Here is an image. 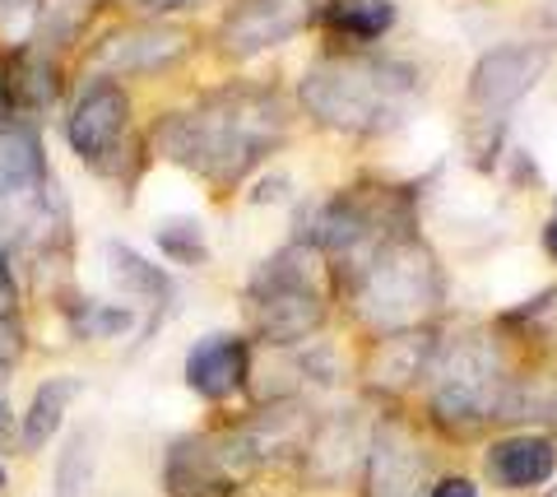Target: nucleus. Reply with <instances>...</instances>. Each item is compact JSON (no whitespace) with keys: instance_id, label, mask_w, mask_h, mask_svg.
<instances>
[{"instance_id":"nucleus-1","label":"nucleus","mask_w":557,"mask_h":497,"mask_svg":"<svg viewBox=\"0 0 557 497\" xmlns=\"http://www.w3.org/2000/svg\"><path fill=\"white\" fill-rule=\"evenodd\" d=\"M284 102L260 84H223L182 112H168L153 131V149L168 163L190 167L219 196L237 191L284 140Z\"/></svg>"},{"instance_id":"nucleus-2","label":"nucleus","mask_w":557,"mask_h":497,"mask_svg":"<svg viewBox=\"0 0 557 497\" xmlns=\"http://www.w3.org/2000/svg\"><path fill=\"white\" fill-rule=\"evenodd\" d=\"M418 98H423V79L413 65L395 57H372V51L321 57L298 84L302 112L339 135H386L405 126Z\"/></svg>"},{"instance_id":"nucleus-3","label":"nucleus","mask_w":557,"mask_h":497,"mask_svg":"<svg viewBox=\"0 0 557 497\" xmlns=\"http://www.w3.org/2000/svg\"><path fill=\"white\" fill-rule=\"evenodd\" d=\"M348 294H354L358 312L381 325H405L432 312L442 298V274L432 251L418 243L413 233H395L372 251H362L358 261H348Z\"/></svg>"},{"instance_id":"nucleus-4","label":"nucleus","mask_w":557,"mask_h":497,"mask_svg":"<svg viewBox=\"0 0 557 497\" xmlns=\"http://www.w3.org/2000/svg\"><path fill=\"white\" fill-rule=\"evenodd\" d=\"M317 265L321 261L311 247H288L256 270L247 288V316L265 345H298V339L317 335V325L325 321Z\"/></svg>"},{"instance_id":"nucleus-5","label":"nucleus","mask_w":557,"mask_h":497,"mask_svg":"<svg viewBox=\"0 0 557 497\" xmlns=\"http://www.w3.org/2000/svg\"><path fill=\"white\" fill-rule=\"evenodd\" d=\"M260 465L247 433L205 437L186 433L163 451V488L172 497H233V488Z\"/></svg>"},{"instance_id":"nucleus-6","label":"nucleus","mask_w":557,"mask_h":497,"mask_svg":"<svg viewBox=\"0 0 557 497\" xmlns=\"http://www.w3.org/2000/svg\"><path fill=\"white\" fill-rule=\"evenodd\" d=\"M126 131H131V94L116 79H89L75 108L65 116V140L94 173H121L126 159Z\"/></svg>"},{"instance_id":"nucleus-7","label":"nucleus","mask_w":557,"mask_h":497,"mask_svg":"<svg viewBox=\"0 0 557 497\" xmlns=\"http://www.w3.org/2000/svg\"><path fill=\"white\" fill-rule=\"evenodd\" d=\"M190 28L168 24V20H139L108 33L89 51V71L94 79H135V75H159L168 65H177L190 57Z\"/></svg>"},{"instance_id":"nucleus-8","label":"nucleus","mask_w":557,"mask_h":497,"mask_svg":"<svg viewBox=\"0 0 557 497\" xmlns=\"http://www.w3.org/2000/svg\"><path fill=\"white\" fill-rule=\"evenodd\" d=\"M432 405H437L442 423H460L465 433L479 427L483 419H493V409L502 405V372H497V363L487 358V349L479 345V339L442 353Z\"/></svg>"},{"instance_id":"nucleus-9","label":"nucleus","mask_w":557,"mask_h":497,"mask_svg":"<svg viewBox=\"0 0 557 497\" xmlns=\"http://www.w3.org/2000/svg\"><path fill=\"white\" fill-rule=\"evenodd\" d=\"M311 10L317 0H233V10L219 24V51L228 61H251L307 28Z\"/></svg>"},{"instance_id":"nucleus-10","label":"nucleus","mask_w":557,"mask_h":497,"mask_svg":"<svg viewBox=\"0 0 557 497\" xmlns=\"http://www.w3.org/2000/svg\"><path fill=\"white\" fill-rule=\"evenodd\" d=\"M544 65H548V51L534 42H507V47L483 51L479 65L469 71V108H474V116L497 122V112H507L511 102H520L534 89Z\"/></svg>"},{"instance_id":"nucleus-11","label":"nucleus","mask_w":557,"mask_h":497,"mask_svg":"<svg viewBox=\"0 0 557 497\" xmlns=\"http://www.w3.org/2000/svg\"><path fill=\"white\" fill-rule=\"evenodd\" d=\"M247 372H251V345L242 335H205L186 353V386L209 405L233 400L247 386Z\"/></svg>"},{"instance_id":"nucleus-12","label":"nucleus","mask_w":557,"mask_h":497,"mask_svg":"<svg viewBox=\"0 0 557 497\" xmlns=\"http://www.w3.org/2000/svg\"><path fill=\"white\" fill-rule=\"evenodd\" d=\"M108 274H112V284H116L131 302L149 307V325H145V335L159 331V321L168 316V307H172V284H168V274H163L159 265H149L139 251L121 247V243H112V247H108Z\"/></svg>"},{"instance_id":"nucleus-13","label":"nucleus","mask_w":557,"mask_h":497,"mask_svg":"<svg viewBox=\"0 0 557 497\" xmlns=\"http://www.w3.org/2000/svg\"><path fill=\"white\" fill-rule=\"evenodd\" d=\"M487 470L502 488H534L553 479L557 470V447L539 433H516V437H502L493 451H487Z\"/></svg>"},{"instance_id":"nucleus-14","label":"nucleus","mask_w":557,"mask_h":497,"mask_svg":"<svg viewBox=\"0 0 557 497\" xmlns=\"http://www.w3.org/2000/svg\"><path fill=\"white\" fill-rule=\"evenodd\" d=\"M5 71H10V108H14V116L20 112H42V108L57 102L61 71H57V61H51V51L42 42H24L20 51H10Z\"/></svg>"},{"instance_id":"nucleus-15","label":"nucleus","mask_w":557,"mask_h":497,"mask_svg":"<svg viewBox=\"0 0 557 497\" xmlns=\"http://www.w3.org/2000/svg\"><path fill=\"white\" fill-rule=\"evenodd\" d=\"M79 390H84L79 376H47V382L33 390L28 409L20 414V447H24V456H38L47 442H57L61 423H65V414H70V405H75Z\"/></svg>"},{"instance_id":"nucleus-16","label":"nucleus","mask_w":557,"mask_h":497,"mask_svg":"<svg viewBox=\"0 0 557 497\" xmlns=\"http://www.w3.org/2000/svg\"><path fill=\"white\" fill-rule=\"evenodd\" d=\"M311 24L335 33V38L376 42L381 33L395 28V0H321L311 10Z\"/></svg>"},{"instance_id":"nucleus-17","label":"nucleus","mask_w":557,"mask_h":497,"mask_svg":"<svg viewBox=\"0 0 557 497\" xmlns=\"http://www.w3.org/2000/svg\"><path fill=\"white\" fill-rule=\"evenodd\" d=\"M94 474H98V427L79 423L65 437L57 470H51V497H89Z\"/></svg>"},{"instance_id":"nucleus-18","label":"nucleus","mask_w":557,"mask_h":497,"mask_svg":"<svg viewBox=\"0 0 557 497\" xmlns=\"http://www.w3.org/2000/svg\"><path fill=\"white\" fill-rule=\"evenodd\" d=\"M423 488V460L413 447H376L372 451V470H368V497H413Z\"/></svg>"},{"instance_id":"nucleus-19","label":"nucleus","mask_w":557,"mask_h":497,"mask_svg":"<svg viewBox=\"0 0 557 497\" xmlns=\"http://www.w3.org/2000/svg\"><path fill=\"white\" fill-rule=\"evenodd\" d=\"M61 312H65L75 339H121L135 325V307H121V302L70 298V302H61Z\"/></svg>"},{"instance_id":"nucleus-20","label":"nucleus","mask_w":557,"mask_h":497,"mask_svg":"<svg viewBox=\"0 0 557 497\" xmlns=\"http://www.w3.org/2000/svg\"><path fill=\"white\" fill-rule=\"evenodd\" d=\"M159 247H163L168 261H177V265H200L209 256L205 228L196 224V219H163L159 224Z\"/></svg>"},{"instance_id":"nucleus-21","label":"nucleus","mask_w":557,"mask_h":497,"mask_svg":"<svg viewBox=\"0 0 557 497\" xmlns=\"http://www.w3.org/2000/svg\"><path fill=\"white\" fill-rule=\"evenodd\" d=\"M28 353V331L14 307H0V376H10Z\"/></svg>"},{"instance_id":"nucleus-22","label":"nucleus","mask_w":557,"mask_h":497,"mask_svg":"<svg viewBox=\"0 0 557 497\" xmlns=\"http://www.w3.org/2000/svg\"><path fill=\"white\" fill-rule=\"evenodd\" d=\"M47 0H0V28L14 33V28H24L33 14H42Z\"/></svg>"},{"instance_id":"nucleus-23","label":"nucleus","mask_w":557,"mask_h":497,"mask_svg":"<svg viewBox=\"0 0 557 497\" xmlns=\"http://www.w3.org/2000/svg\"><path fill=\"white\" fill-rule=\"evenodd\" d=\"M10 302H14V256L0 243V307H10Z\"/></svg>"},{"instance_id":"nucleus-24","label":"nucleus","mask_w":557,"mask_h":497,"mask_svg":"<svg viewBox=\"0 0 557 497\" xmlns=\"http://www.w3.org/2000/svg\"><path fill=\"white\" fill-rule=\"evenodd\" d=\"M14 442H20V419H14V409L0 400V451L14 447Z\"/></svg>"},{"instance_id":"nucleus-25","label":"nucleus","mask_w":557,"mask_h":497,"mask_svg":"<svg viewBox=\"0 0 557 497\" xmlns=\"http://www.w3.org/2000/svg\"><path fill=\"white\" fill-rule=\"evenodd\" d=\"M428 497H479V488L469 484V479H442V484L432 488Z\"/></svg>"},{"instance_id":"nucleus-26","label":"nucleus","mask_w":557,"mask_h":497,"mask_svg":"<svg viewBox=\"0 0 557 497\" xmlns=\"http://www.w3.org/2000/svg\"><path fill=\"white\" fill-rule=\"evenodd\" d=\"M126 5H135V10H145V14H172V10H182V5H190V0H126Z\"/></svg>"},{"instance_id":"nucleus-27","label":"nucleus","mask_w":557,"mask_h":497,"mask_svg":"<svg viewBox=\"0 0 557 497\" xmlns=\"http://www.w3.org/2000/svg\"><path fill=\"white\" fill-rule=\"evenodd\" d=\"M14 108H10V71H5V51H0V122H10Z\"/></svg>"},{"instance_id":"nucleus-28","label":"nucleus","mask_w":557,"mask_h":497,"mask_svg":"<svg viewBox=\"0 0 557 497\" xmlns=\"http://www.w3.org/2000/svg\"><path fill=\"white\" fill-rule=\"evenodd\" d=\"M544 247H548V256L557 261V204H553V219H548V228H544Z\"/></svg>"},{"instance_id":"nucleus-29","label":"nucleus","mask_w":557,"mask_h":497,"mask_svg":"<svg viewBox=\"0 0 557 497\" xmlns=\"http://www.w3.org/2000/svg\"><path fill=\"white\" fill-rule=\"evenodd\" d=\"M5 484H10V474H5V460H0V493H5Z\"/></svg>"},{"instance_id":"nucleus-30","label":"nucleus","mask_w":557,"mask_h":497,"mask_svg":"<svg viewBox=\"0 0 557 497\" xmlns=\"http://www.w3.org/2000/svg\"><path fill=\"white\" fill-rule=\"evenodd\" d=\"M548 497H557V488H553V493H548Z\"/></svg>"}]
</instances>
